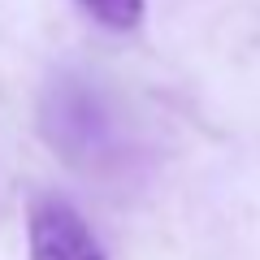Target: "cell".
Returning <instances> with one entry per match:
<instances>
[{
  "instance_id": "obj_1",
  "label": "cell",
  "mask_w": 260,
  "mask_h": 260,
  "mask_svg": "<svg viewBox=\"0 0 260 260\" xmlns=\"http://www.w3.org/2000/svg\"><path fill=\"white\" fill-rule=\"evenodd\" d=\"M39 135L65 165L104 174L121 160V121L87 74H56L39 95Z\"/></svg>"
},
{
  "instance_id": "obj_2",
  "label": "cell",
  "mask_w": 260,
  "mask_h": 260,
  "mask_svg": "<svg viewBox=\"0 0 260 260\" xmlns=\"http://www.w3.org/2000/svg\"><path fill=\"white\" fill-rule=\"evenodd\" d=\"M30 260H109L104 243L65 195H35L26 208Z\"/></svg>"
},
{
  "instance_id": "obj_3",
  "label": "cell",
  "mask_w": 260,
  "mask_h": 260,
  "mask_svg": "<svg viewBox=\"0 0 260 260\" xmlns=\"http://www.w3.org/2000/svg\"><path fill=\"white\" fill-rule=\"evenodd\" d=\"M78 5L109 30H135L143 22V0H78Z\"/></svg>"
}]
</instances>
